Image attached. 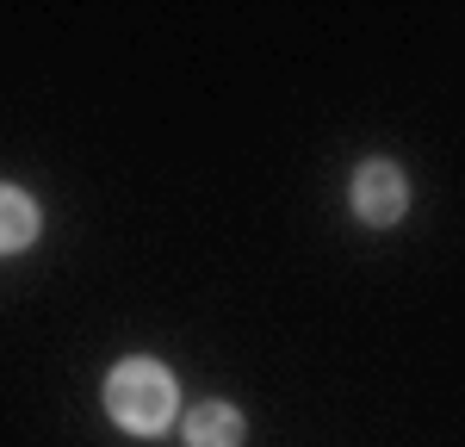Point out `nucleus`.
I'll return each mask as SVG.
<instances>
[{
    "mask_svg": "<svg viewBox=\"0 0 465 447\" xmlns=\"http://www.w3.org/2000/svg\"><path fill=\"white\" fill-rule=\"evenodd\" d=\"M106 410L124 435H162L168 422L180 416V385L174 372L149 354H131L106 372Z\"/></svg>",
    "mask_w": 465,
    "mask_h": 447,
    "instance_id": "nucleus-1",
    "label": "nucleus"
},
{
    "mask_svg": "<svg viewBox=\"0 0 465 447\" xmlns=\"http://www.w3.org/2000/svg\"><path fill=\"white\" fill-rule=\"evenodd\" d=\"M348 205H354V218L372 224V230L397 224L410 212V181H403V168H397V162H360L354 186H348Z\"/></svg>",
    "mask_w": 465,
    "mask_h": 447,
    "instance_id": "nucleus-2",
    "label": "nucleus"
},
{
    "mask_svg": "<svg viewBox=\"0 0 465 447\" xmlns=\"http://www.w3.org/2000/svg\"><path fill=\"white\" fill-rule=\"evenodd\" d=\"M180 429H186V447H242V435H249L242 410H236V404H217V398L193 404Z\"/></svg>",
    "mask_w": 465,
    "mask_h": 447,
    "instance_id": "nucleus-3",
    "label": "nucleus"
},
{
    "mask_svg": "<svg viewBox=\"0 0 465 447\" xmlns=\"http://www.w3.org/2000/svg\"><path fill=\"white\" fill-rule=\"evenodd\" d=\"M37 230H44V212H37V199L0 181V255H19V249H32Z\"/></svg>",
    "mask_w": 465,
    "mask_h": 447,
    "instance_id": "nucleus-4",
    "label": "nucleus"
}]
</instances>
